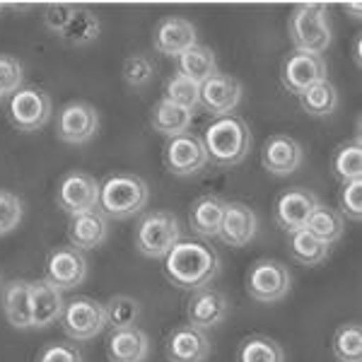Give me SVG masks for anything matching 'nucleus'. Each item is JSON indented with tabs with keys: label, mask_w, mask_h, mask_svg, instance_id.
<instances>
[{
	"label": "nucleus",
	"mask_w": 362,
	"mask_h": 362,
	"mask_svg": "<svg viewBox=\"0 0 362 362\" xmlns=\"http://www.w3.org/2000/svg\"><path fill=\"white\" fill-rule=\"evenodd\" d=\"M75 10H78V5H73V3L49 5V8L44 10V25L49 27L54 34H61L70 22V17L75 15Z\"/></svg>",
	"instance_id": "41"
},
{
	"label": "nucleus",
	"mask_w": 362,
	"mask_h": 362,
	"mask_svg": "<svg viewBox=\"0 0 362 362\" xmlns=\"http://www.w3.org/2000/svg\"><path fill=\"white\" fill-rule=\"evenodd\" d=\"M37 362H83V355L70 343H51L39 353Z\"/></svg>",
	"instance_id": "42"
},
{
	"label": "nucleus",
	"mask_w": 362,
	"mask_h": 362,
	"mask_svg": "<svg viewBox=\"0 0 362 362\" xmlns=\"http://www.w3.org/2000/svg\"><path fill=\"white\" fill-rule=\"evenodd\" d=\"M54 104L44 90L37 87H22L10 99V124L22 133H34L49 124Z\"/></svg>",
	"instance_id": "7"
},
{
	"label": "nucleus",
	"mask_w": 362,
	"mask_h": 362,
	"mask_svg": "<svg viewBox=\"0 0 362 362\" xmlns=\"http://www.w3.org/2000/svg\"><path fill=\"white\" fill-rule=\"evenodd\" d=\"M177 66H179V75L189 78L196 85H203L213 75H218V58H215L213 49H208L203 44H196L189 51H184L177 58Z\"/></svg>",
	"instance_id": "26"
},
{
	"label": "nucleus",
	"mask_w": 362,
	"mask_h": 362,
	"mask_svg": "<svg viewBox=\"0 0 362 362\" xmlns=\"http://www.w3.org/2000/svg\"><path fill=\"white\" fill-rule=\"evenodd\" d=\"M155 78V66L145 56H131L124 63V80L128 87H145Z\"/></svg>",
	"instance_id": "40"
},
{
	"label": "nucleus",
	"mask_w": 362,
	"mask_h": 362,
	"mask_svg": "<svg viewBox=\"0 0 362 362\" xmlns=\"http://www.w3.org/2000/svg\"><path fill=\"white\" fill-rule=\"evenodd\" d=\"M225 215V201L218 196H201L194 201L189 213V227L191 232L203 239L218 237L220 225H223Z\"/></svg>",
	"instance_id": "25"
},
{
	"label": "nucleus",
	"mask_w": 362,
	"mask_h": 362,
	"mask_svg": "<svg viewBox=\"0 0 362 362\" xmlns=\"http://www.w3.org/2000/svg\"><path fill=\"white\" fill-rule=\"evenodd\" d=\"M290 288H293L290 268L276 259L256 261L247 276V293L251 300L261 302V305H273V302L285 300Z\"/></svg>",
	"instance_id": "6"
},
{
	"label": "nucleus",
	"mask_w": 362,
	"mask_h": 362,
	"mask_svg": "<svg viewBox=\"0 0 362 362\" xmlns=\"http://www.w3.org/2000/svg\"><path fill=\"white\" fill-rule=\"evenodd\" d=\"M61 324L73 341H92L107 326V312H104L102 302L92 300V297H75L63 309Z\"/></svg>",
	"instance_id": "8"
},
{
	"label": "nucleus",
	"mask_w": 362,
	"mask_h": 362,
	"mask_svg": "<svg viewBox=\"0 0 362 362\" xmlns=\"http://www.w3.org/2000/svg\"><path fill=\"white\" fill-rule=\"evenodd\" d=\"M181 242L179 220L167 210H155L140 218L136 227V249L148 259H165Z\"/></svg>",
	"instance_id": "5"
},
{
	"label": "nucleus",
	"mask_w": 362,
	"mask_h": 362,
	"mask_svg": "<svg viewBox=\"0 0 362 362\" xmlns=\"http://www.w3.org/2000/svg\"><path fill=\"white\" fill-rule=\"evenodd\" d=\"M104 312H107V324L112 326V329H124V326H136L140 307L133 297L116 295L104 305Z\"/></svg>",
	"instance_id": "35"
},
{
	"label": "nucleus",
	"mask_w": 362,
	"mask_h": 362,
	"mask_svg": "<svg viewBox=\"0 0 362 362\" xmlns=\"http://www.w3.org/2000/svg\"><path fill=\"white\" fill-rule=\"evenodd\" d=\"M319 206V198L309 189H288L278 196L276 208H273V220L283 232L293 235L297 230H305L307 220L312 218V213Z\"/></svg>",
	"instance_id": "11"
},
{
	"label": "nucleus",
	"mask_w": 362,
	"mask_h": 362,
	"mask_svg": "<svg viewBox=\"0 0 362 362\" xmlns=\"http://www.w3.org/2000/svg\"><path fill=\"white\" fill-rule=\"evenodd\" d=\"M186 317H189L191 326L201 331L215 329L230 317V300H227L225 293L215 288L194 290L189 302H186Z\"/></svg>",
	"instance_id": "15"
},
{
	"label": "nucleus",
	"mask_w": 362,
	"mask_h": 362,
	"mask_svg": "<svg viewBox=\"0 0 362 362\" xmlns=\"http://www.w3.org/2000/svg\"><path fill=\"white\" fill-rule=\"evenodd\" d=\"M300 107L305 109L309 116H331L338 107V90L334 83L329 80H321V83L312 85L307 92L300 95Z\"/></svg>",
	"instance_id": "30"
},
{
	"label": "nucleus",
	"mask_w": 362,
	"mask_h": 362,
	"mask_svg": "<svg viewBox=\"0 0 362 362\" xmlns=\"http://www.w3.org/2000/svg\"><path fill=\"white\" fill-rule=\"evenodd\" d=\"M288 249L293 254L295 261H300L302 266H319L329 259L331 247L324 242H319L314 235H309L307 230H297L290 235Z\"/></svg>",
	"instance_id": "31"
},
{
	"label": "nucleus",
	"mask_w": 362,
	"mask_h": 362,
	"mask_svg": "<svg viewBox=\"0 0 362 362\" xmlns=\"http://www.w3.org/2000/svg\"><path fill=\"white\" fill-rule=\"evenodd\" d=\"M99 131V114L92 104L87 102H70L58 114L56 133L63 143L83 145L92 140Z\"/></svg>",
	"instance_id": "13"
},
{
	"label": "nucleus",
	"mask_w": 362,
	"mask_h": 362,
	"mask_svg": "<svg viewBox=\"0 0 362 362\" xmlns=\"http://www.w3.org/2000/svg\"><path fill=\"white\" fill-rule=\"evenodd\" d=\"M165 165L174 177H194L208 165L206 145L194 133L169 138L165 145Z\"/></svg>",
	"instance_id": "12"
},
{
	"label": "nucleus",
	"mask_w": 362,
	"mask_h": 362,
	"mask_svg": "<svg viewBox=\"0 0 362 362\" xmlns=\"http://www.w3.org/2000/svg\"><path fill=\"white\" fill-rule=\"evenodd\" d=\"M191 121H194V112L177 107V104L167 102V99H160L153 107V116H150V124H153L155 131L167 138H177L189 133Z\"/></svg>",
	"instance_id": "27"
},
{
	"label": "nucleus",
	"mask_w": 362,
	"mask_h": 362,
	"mask_svg": "<svg viewBox=\"0 0 362 362\" xmlns=\"http://www.w3.org/2000/svg\"><path fill=\"white\" fill-rule=\"evenodd\" d=\"M29 293H32V329H46V326L61 321L66 302L54 283L39 278L29 283Z\"/></svg>",
	"instance_id": "21"
},
{
	"label": "nucleus",
	"mask_w": 362,
	"mask_h": 362,
	"mask_svg": "<svg viewBox=\"0 0 362 362\" xmlns=\"http://www.w3.org/2000/svg\"><path fill=\"white\" fill-rule=\"evenodd\" d=\"M107 237H109V223L102 210H90V213L75 215L68 225L70 247H75L80 251L102 247V244L107 242Z\"/></svg>",
	"instance_id": "23"
},
{
	"label": "nucleus",
	"mask_w": 362,
	"mask_h": 362,
	"mask_svg": "<svg viewBox=\"0 0 362 362\" xmlns=\"http://www.w3.org/2000/svg\"><path fill=\"white\" fill-rule=\"evenodd\" d=\"M150 186L136 174H116L99 186V210L112 220H128L148 206Z\"/></svg>",
	"instance_id": "3"
},
{
	"label": "nucleus",
	"mask_w": 362,
	"mask_h": 362,
	"mask_svg": "<svg viewBox=\"0 0 362 362\" xmlns=\"http://www.w3.org/2000/svg\"><path fill=\"white\" fill-rule=\"evenodd\" d=\"M220 271V259L203 242H179L165 256V273L181 290H201L213 283Z\"/></svg>",
	"instance_id": "1"
},
{
	"label": "nucleus",
	"mask_w": 362,
	"mask_h": 362,
	"mask_svg": "<svg viewBox=\"0 0 362 362\" xmlns=\"http://www.w3.org/2000/svg\"><path fill=\"white\" fill-rule=\"evenodd\" d=\"M338 206H341V215L348 220L360 223L362 220V179L346 181L338 194Z\"/></svg>",
	"instance_id": "38"
},
{
	"label": "nucleus",
	"mask_w": 362,
	"mask_h": 362,
	"mask_svg": "<svg viewBox=\"0 0 362 362\" xmlns=\"http://www.w3.org/2000/svg\"><path fill=\"white\" fill-rule=\"evenodd\" d=\"M196 44V27L186 17H165V20L157 22L153 46L160 54L179 58L184 51H189Z\"/></svg>",
	"instance_id": "18"
},
{
	"label": "nucleus",
	"mask_w": 362,
	"mask_h": 362,
	"mask_svg": "<svg viewBox=\"0 0 362 362\" xmlns=\"http://www.w3.org/2000/svg\"><path fill=\"white\" fill-rule=\"evenodd\" d=\"M353 58H355V66L360 68V37L355 39V46H353Z\"/></svg>",
	"instance_id": "43"
},
{
	"label": "nucleus",
	"mask_w": 362,
	"mask_h": 362,
	"mask_svg": "<svg viewBox=\"0 0 362 362\" xmlns=\"http://www.w3.org/2000/svg\"><path fill=\"white\" fill-rule=\"evenodd\" d=\"M288 37L295 51L321 56L331 46V22L329 10L321 3H302L297 5L288 22Z\"/></svg>",
	"instance_id": "4"
},
{
	"label": "nucleus",
	"mask_w": 362,
	"mask_h": 362,
	"mask_svg": "<svg viewBox=\"0 0 362 362\" xmlns=\"http://www.w3.org/2000/svg\"><path fill=\"white\" fill-rule=\"evenodd\" d=\"M331 348H334V355L338 362H360L362 360V329L358 321L338 326Z\"/></svg>",
	"instance_id": "33"
},
{
	"label": "nucleus",
	"mask_w": 362,
	"mask_h": 362,
	"mask_svg": "<svg viewBox=\"0 0 362 362\" xmlns=\"http://www.w3.org/2000/svg\"><path fill=\"white\" fill-rule=\"evenodd\" d=\"M99 29H102V25H99V17L92 13V10L78 8L75 10V15L70 17L66 29H63L58 37L70 46H87L92 42H97Z\"/></svg>",
	"instance_id": "29"
},
{
	"label": "nucleus",
	"mask_w": 362,
	"mask_h": 362,
	"mask_svg": "<svg viewBox=\"0 0 362 362\" xmlns=\"http://www.w3.org/2000/svg\"><path fill=\"white\" fill-rule=\"evenodd\" d=\"M334 174L346 184V181L362 179V143L360 138H355L353 143H343L341 148L334 153L331 160Z\"/></svg>",
	"instance_id": "34"
},
{
	"label": "nucleus",
	"mask_w": 362,
	"mask_h": 362,
	"mask_svg": "<svg viewBox=\"0 0 362 362\" xmlns=\"http://www.w3.org/2000/svg\"><path fill=\"white\" fill-rule=\"evenodd\" d=\"M3 312L13 329H32V293L27 280L3 285Z\"/></svg>",
	"instance_id": "24"
},
{
	"label": "nucleus",
	"mask_w": 362,
	"mask_h": 362,
	"mask_svg": "<svg viewBox=\"0 0 362 362\" xmlns=\"http://www.w3.org/2000/svg\"><path fill=\"white\" fill-rule=\"evenodd\" d=\"M259 230V218L244 203H225L223 225H220L218 239L227 247H247Z\"/></svg>",
	"instance_id": "20"
},
{
	"label": "nucleus",
	"mask_w": 362,
	"mask_h": 362,
	"mask_svg": "<svg viewBox=\"0 0 362 362\" xmlns=\"http://www.w3.org/2000/svg\"><path fill=\"white\" fill-rule=\"evenodd\" d=\"M87 278V259L75 247H58L49 254L46 261V280L54 283L58 290H75Z\"/></svg>",
	"instance_id": "14"
},
{
	"label": "nucleus",
	"mask_w": 362,
	"mask_h": 362,
	"mask_svg": "<svg viewBox=\"0 0 362 362\" xmlns=\"http://www.w3.org/2000/svg\"><path fill=\"white\" fill-rule=\"evenodd\" d=\"M22 80H25V68H22V63L13 56L0 54V97L20 92Z\"/></svg>",
	"instance_id": "39"
},
{
	"label": "nucleus",
	"mask_w": 362,
	"mask_h": 362,
	"mask_svg": "<svg viewBox=\"0 0 362 362\" xmlns=\"http://www.w3.org/2000/svg\"><path fill=\"white\" fill-rule=\"evenodd\" d=\"M239 102H242V85L237 78L225 73H218L206 80L198 92V104L213 116L232 114L239 107Z\"/></svg>",
	"instance_id": "17"
},
{
	"label": "nucleus",
	"mask_w": 362,
	"mask_h": 362,
	"mask_svg": "<svg viewBox=\"0 0 362 362\" xmlns=\"http://www.w3.org/2000/svg\"><path fill=\"white\" fill-rule=\"evenodd\" d=\"M237 362H285V350L268 336H249L239 343Z\"/></svg>",
	"instance_id": "32"
},
{
	"label": "nucleus",
	"mask_w": 362,
	"mask_h": 362,
	"mask_svg": "<svg viewBox=\"0 0 362 362\" xmlns=\"http://www.w3.org/2000/svg\"><path fill=\"white\" fill-rule=\"evenodd\" d=\"M99 181L87 172H70L58 184V208H63L70 218L75 215L90 213V210L99 208Z\"/></svg>",
	"instance_id": "9"
},
{
	"label": "nucleus",
	"mask_w": 362,
	"mask_h": 362,
	"mask_svg": "<svg viewBox=\"0 0 362 362\" xmlns=\"http://www.w3.org/2000/svg\"><path fill=\"white\" fill-rule=\"evenodd\" d=\"M198 92H201V85L191 83L189 78H184V75H174V78L167 80V87H165V97L167 102L177 104V107H184L189 109V112H194L198 107Z\"/></svg>",
	"instance_id": "36"
},
{
	"label": "nucleus",
	"mask_w": 362,
	"mask_h": 362,
	"mask_svg": "<svg viewBox=\"0 0 362 362\" xmlns=\"http://www.w3.org/2000/svg\"><path fill=\"white\" fill-rule=\"evenodd\" d=\"M201 140L206 145L208 160H213V165L223 169H230L247 160L254 138H251V128L247 121L235 114H227L215 116L206 126Z\"/></svg>",
	"instance_id": "2"
},
{
	"label": "nucleus",
	"mask_w": 362,
	"mask_h": 362,
	"mask_svg": "<svg viewBox=\"0 0 362 362\" xmlns=\"http://www.w3.org/2000/svg\"><path fill=\"white\" fill-rule=\"evenodd\" d=\"M305 162V150L297 143L295 138L290 136H271L264 143V150H261V165L268 174L273 177H290Z\"/></svg>",
	"instance_id": "16"
},
{
	"label": "nucleus",
	"mask_w": 362,
	"mask_h": 362,
	"mask_svg": "<svg viewBox=\"0 0 362 362\" xmlns=\"http://www.w3.org/2000/svg\"><path fill=\"white\" fill-rule=\"evenodd\" d=\"M305 230L309 232V235L317 237L319 242H324L331 247V244H336L338 239L343 237V232H346V218H343L338 210L319 203L317 210L312 213V218L307 220Z\"/></svg>",
	"instance_id": "28"
},
{
	"label": "nucleus",
	"mask_w": 362,
	"mask_h": 362,
	"mask_svg": "<svg viewBox=\"0 0 362 362\" xmlns=\"http://www.w3.org/2000/svg\"><path fill=\"white\" fill-rule=\"evenodd\" d=\"M22 215H25V206H22L20 196L0 189V237L13 232L22 223Z\"/></svg>",
	"instance_id": "37"
},
{
	"label": "nucleus",
	"mask_w": 362,
	"mask_h": 362,
	"mask_svg": "<svg viewBox=\"0 0 362 362\" xmlns=\"http://www.w3.org/2000/svg\"><path fill=\"white\" fill-rule=\"evenodd\" d=\"M107 355L112 362H145L150 355V336L138 326L112 329L107 338Z\"/></svg>",
	"instance_id": "22"
},
{
	"label": "nucleus",
	"mask_w": 362,
	"mask_h": 362,
	"mask_svg": "<svg viewBox=\"0 0 362 362\" xmlns=\"http://www.w3.org/2000/svg\"><path fill=\"white\" fill-rule=\"evenodd\" d=\"M0 102H3V97H0Z\"/></svg>",
	"instance_id": "45"
},
{
	"label": "nucleus",
	"mask_w": 362,
	"mask_h": 362,
	"mask_svg": "<svg viewBox=\"0 0 362 362\" xmlns=\"http://www.w3.org/2000/svg\"><path fill=\"white\" fill-rule=\"evenodd\" d=\"M3 8H5V5H3V3H0V10H3Z\"/></svg>",
	"instance_id": "44"
},
{
	"label": "nucleus",
	"mask_w": 362,
	"mask_h": 362,
	"mask_svg": "<svg viewBox=\"0 0 362 362\" xmlns=\"http://www.w3.org/2000/svg\"><path fill=\"white\" fill-rule=\"evenodd\" d=\"M208 355H210L208 334L191 324L177 326L167 338L169 362H206Z\"/></svg>",
	"instance_id": "19"
},
{
	"label": "nucleus",
	"mask_w": 362,
	"mask_h": 362,
	"mask_svg": "<svg viewBox=\"0 0 362 362\" xmlns=\"http://www.w3.org/2000/svg\"><path fill=\"white\" fill-rule=\"evenodd\" d=\"M329 68H326L324 56L317 54H305V51H293L283 61L280 68V80L288 92L300 97L302 92H307L312 85L321 83V80H329Z\"/></svg>",
	"instance_id": "10"
}]
</instances>
